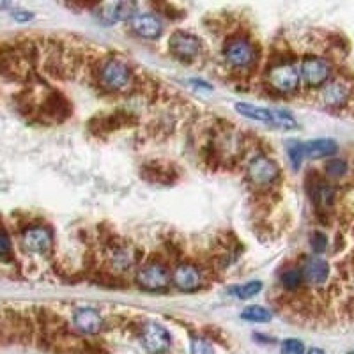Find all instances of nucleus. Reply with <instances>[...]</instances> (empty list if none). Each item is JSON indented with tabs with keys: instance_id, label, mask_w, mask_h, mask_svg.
<instances>
[{
	"instance_id": "a878e982",
	"label": "nucleus",
	"mask_w": 354,
	"mask_h": 354,
	"mask_svg": "<svg viewBox=\"0 0 354 354\" xmlns=\"http://www.w3.org/2000/svg\"><path fill=\"white\" fill-rule=\"evenodd\" d=\"M189 351L192 354H214L213 344L205 337H194L192 344H189Z\"/></svg>"
},
{
	"instance_id": "9b49d317",
	"label": "nucleus",
	"mask_w": 354,
	"mask_h": 354,
	"mask_svg": "<svg viewBox=\"0 0 354 354\" xmlns=\"http://www.w3.org/2000/svg\"><path fill=\"white\" fill-rule=\"evenodd\" d=\"M172 282L183 292H192V290H197L201 287L202 273L197 266L192 264V262H181L174 270Z\"/></svg>"
},
{
	"instance_id": "aec40b11",
	"label": "nucleus",
	"mask_w": 354,
	"mask_h": 354,
	"mask_svg": "<svg viewBox=\"0 0 354 354\" xmlns=\"http://www.w3.org/2000/svg\"><path fill=\"white\" fill-rule=\"evenodd\" d=\"M236 110L248 119L273 124V110L271 109H262V106L250 105V103H236Z\"/></svg>"
},
{
	"instance_id": "dca6fc26",
	"label": "nucleus",
	"mask_w": 354,
	"mask_h": 354,
	"mask_svg": "<svg viewBox=\"0 0 354 354\" xmlns=\"http://www.w3.org/2000/svg\"><path fill=\"white\" fill-rule=\"evenodd\" d=\"M349 94H351V88L346 82H330L328 85H324L321 93V100L324 105L328 106H342L347 100H349Z\"/></svg>"
},
{
	"instance_id": "4468645a",
	"label": "nucleus",
	"mask_w": 354,
	"mask_h": 354,
	"mask_svg": "<svg viewBox=\"0 0 354 354\" xmlns=\"http://www.w3.org/2000/svg\"><path fill=\"white\" fill-rule=\"evenodd\" d=\"M73 324L80 333L97 335L103 330V319L94 308H77L73 314Z\"/></svg>"
},
{
	"instance_id": "39448f33",
	"label": "nucleus",
	"mask_w": 354,
	"mask_h": 354,
	"mask_svg": "<svg viewBox=\"0 0 354 354\" xmlns=\"http://www.w3.org/2000/svg\"><path fill=\"white\" fill-rule=\"evenodd\" d=\"M137 280L138 287L145 290H161V289H167L170 282V273H169V268L167 264L160 261H149L145 262L144 266H140L137 271Z\"/></svg>"
},
{
	"instance_id": "a211bd4d",
	"label": "nucleus",
	"mask_w": 354,
	"mask_h": 354,
	"mask_svg": "<svg viewBox=\"0 0 354 354\" xmlns=\"http://www.w3.org/2000/svg\"><path fill=\"white\" fill-rule=\"evenodd\" d=\"M41 112L46 113L50 119H55V121H64L66 117H69L71 112V106H69L68 100L61 94L53 93L52 96L46 97V101L41 106Z\"/></svg>"
},
{
	"instance_id": "9d476101",
	"label": "nucleus",
	"mask_w": 354,
	"mask_h": 354,
	"mask_svg": "<svg viewBox=\"0 0 354 354\" xmlns=\"http://www.w3.org/2000/svg\"><path fill=\"white\" fill-rule=\"evenodd\" d=\"M138 4L137 2H112V4H101L96 9L97 20L105 25L117 24L121 20H131L137 17Z\"/></svg>"
},
{
	"instance_id": "f3484780",
	"label": "nucleus",
	"mask_w": 354,
	"mask_h": 354,
	"mask_svg": "<svg viewBox=\"0 0 354 354\" xmlns=\"http://www.w3.org/2000/svg\"><path fill=\"white\" fill-rule=\"evenodd\" d=\"M138 255L137 250L129 245H117L110 252V266L115 271H128L129 268L137 264Z\"/></svg>"
},
{
	"instance_id": "5701e85b",
	"label": "nucleus",
	"mask_w": 354,
	"mask_h": 354,
	"mask_svg": "<svg viewBox=\"0 0 354 354\" xmlns=\"http://www.w3.org/2000/svg\"><path fill=\"white\" fill-rule=\"evenodd\" d=\"M241 317L245 319V321H252V322H270L273 315H271L270 310L264 308V306L252 305L248 306V308L243 310Z\"/></svg>"
},
{
	"instance_id": "7c9ffc66",
	"label": "nucleus",
	"mask_w": 354,
	"mask_h": 354,
	"mask_svg": "<svg viewBox=\"0 0 354 354\" xmlns=\"http://www.w3.org/2000/svg\"><path fill=\"white\" fill-rule=\"evenodd\" d=\"M310 246H312V250H314L315 254H322L328 246L326 234L319 232V230L312 234V236H310Z\"/></svg>"
},
{
	"instance_id": "412c9836",
	"label": "nucleus",
	"mask_w": 354,
	"mask_h": 354,
	"mask_svg": "<svg viewBox=\"0 0 354 354\" xmlns=\"http://www.w3.org/2000/svg\"><path fill=\"white\" fill-rule=\"evenodd\" d=\"M310 197H312L314 204L321 205V207H328L335 201V188L328 183L317 181L310 188Z\"/></svg>"
},
{
	"instance_id": "6e6552de",
	"label": "nucleus",
	"mask_w": 354,
	"mask_h": 354,
	"mask_svg": "<svg viewBox=\"0 0 354 354\" xmlns=\"http://www.w3.org/2000/svg\"><path fill=\"white\" fill-rule=\"evenodd\" d=\"M53 245L52 230L44 225H30L21 234V246L37 255H48Z\"/></svg>"
},
{
	"instance_id": "2eb2a0df",
	"label": "nucleus",
	"mask_w": 354,
	"mask_h": 354,
	"mask_svg": "<svg viewBox=\"0 0 354 354\" xmlns=\"http://www.w3.org/2000/svg\"><path fill=\"white\" fill-rule=\"evenodd\" d=\"M303 278L310 286L321 287L322 283H326L328 277H330V264L321 257H310L306 259L305 268H303Z\"/></svg>"
},
{
	"instance_id": "2f4dec72",
	"label": "nucleus",
	"mask_w": 354,
	"mask_h": 354,
	"mask_svg": "<svg viewBox=\"0 0 354 354\" xmlns=\"http://www.w3.org/2000/svg\"><path fill=\"white\" fill-rule=\"evenodd\" d=\"M12 18H15L17 21H28V20H32L34 15L32 12H27V11H18L12 15Z\"/></svg>"
},
{
	"instance_id": "cd10ccee",
	"label": "nucleus",
	"mask_w": 354,
	"mask_h": 354,
	"mask_svg": "<svg viewBox=\"0 0 354 354\" xmlns=\"http://www.w3.org/2000/svg\"><path fill=\"white\" fill-rule=\"evenodd\" d=\"M287 151H289V158H290V163H292L294 169H299L301 167V161H303V144L301 142H290L289 147H287Z\"/></svg>"
},
{
	"instance_id": "bb28decb",
	"label": "nucleus",
	"mask_w": 354,
	"mask_h": 354,
	"mask_svg": "<svg viewBox=\"0 0 354 354\" xmlns=\"http://www.w3.org/2000/svg\"><path fill=\"white\" fill-rule=\"evenodd\" d=\"M324 170H326L328 176L335 177V179H337V177L346 176L347 163L344 160H340V158H333V160H330L326 165H324Z\"/></svg>"
},
{
	"instance_id": "f257e3e1",
	"label": "nucleus",
	"mask_w": 354,
	"mask_h": 354,
	"mask_svg": "<svg viewBox=\"0 0 354 354\" xmlns=\"http://www.w3.org/2000/svg\"><path fill=\"white\" fill-rule=\"evenodd\" d=\"M133 73L128 64L117 59H109L97 69V84L109 93H121L131 85Z\"/></svg>"
},
{
	"instance_id": "c756f323",
	"label": "nucleus",
	"mask_w": 354,
	"mask_h": 354,
	"mask_svg": "<svg viewBox=\"0 0 354 354\" xmlns=\"http://www.w3.org/2000/svg\"><path fill=\"white\" fill-rule=\"evenodd\" d=\"M280 351H282V354H305V346L298 338H287L282 342Z\"/></svg>"
},
{
	"instance_id": "473e14b6",
	"label": "nucleus",
	"mask_w": 354,
	"mask_h": 354,
	"mask_svg": "<svg viewBox=\"0 0 354 354\" xmlns=\"http://www.w3.org/2000/svg\"><path fill=\"white\" fill-rule=\"evenodd\" d=\"M306 354H324V351L319 349V347H312V349H308V353Z\"/></svg>"
},
{
	"instance_id": "72a5a7b5",
	"label": "nucleus",
	"mask_w": 354,
	"mask_h": 354,
	"mask_svg": "<svg viewBox=\"0 0 354 354\" xmlns=\"http://www.w3.org/2000/svg\"><path fill=\"white\" fill-rule=\"evenodd\" d=\"M349 354H354V351H351V353Z\"/></svg>"
},
{
	"instance_id": "b1692460",
	"label": "nucleus",
	"mask_w": 354,
	"mask_h": 354,
	"mask_svg": "<svg viewBox=\"0 0 354 354\" xmlns=\"http://www.w3.org/2000/svg\"><path fill=\"white\" fill-rule=\"evenodd\" d=\"M280 280H282V286L287 290H298L305 278H303V271L299 268H290V270L283 271Z\"/></svg>"
},
{
	"instance_id": "1a4fd4ad",
	"label": "nucleus",
	"mask_w": 354,
	"mask_h": 354,
	"mask_svg": "<svg viewBox=\"0 0 354 354\" xmlns=\"http://www.w3.org/2000/svg\"><path fill=\"white\" fill-rule=\"evenodd\" d=\"M331 75V64L322 57H305L299 68V77L308 87H321Z\"/></svg>"
},
{
	"instance_id": "ddd939ff",
	"label": "nucleus",
	"mask_w": 354,
	"mask_h": 354,
	"mask_svg": "<svg viewBox=\"0 0 354 354\" xmlns=\"http://www.w3.org/2000/svg\"><path fill=\"white\" fill-rule=\"evenodd\" d=\"M133 122V115L128 112H113L110 115H101L93 119V121L88 122L91 126V131L97 133H112L117 131V129L124 128V126H129Z\"/></svg>"
},
{
	"instance_id": "20e7f679",
	"label": "nucleus",
	"mask_w": 354,
	"mask_h": 354,
	"mask_svg": "<svg viewBox=\"0 0 354 354\" xmlns=\"http://www.w3.org/2000/svg\"><path fill=\"white\" fill-rule=\"evenodd\" d=\"M140 344L149 354H167L172 347V337L169 330L154 321L144 322L138 330Z\"/></svg>"
},
{
	"instance_id": "6ab92c4d",
	"label": "nucleus",
	"mask_w": 354,
	"mask_h": 354,
	"mask_svg": "<svg viewBox=\"0 0 354 354\" xmlns=\"http://www.w3.org/2000/svg\"><path fill=\"white\" fill-rule=\"evenodd\" d=\"M338 151L337 142L331 138H317V140H310L303 144V156L305 158H326L333 156Z\"/></svg>"
},
{
	"instance_id": "0eeeda50",
	"label": "nucleus",
	"mask_w": 354,
	"mask_h": 354,
	"mask_svg": "<svg viewBox=\"0 0 354 354\" xmlns=\"http://www.w3.org/2000/svg\"><path fill=\"white\" fill-rule=\"evenodd\" d=\"M169 48L179 61L192 62L201 53L202 43L195 34L186 32V30H176L169 39Z\"/></svg>"
},
{
	"instance_id": "4be33fe9",
	"label": "nucleus",
	"mask_w": 354,
	"mask_h": 354,
	"mask_svg": "<svg viewBox=\"0 0 354 354\" xmlns=\"http://www.w3.org/2000/svg\"><path fill=\"white\" fill-rule=\"evenodd\" d=\"M142 177L145 181L160 183V185L174 181L172 170L167 169L165 165H158V163H149V165L142 167Z\"/></svg>"
},
{
	"instance_id": "7ed1b4c3",
	"label": "nucleus",
	"mask_w": 354,
	"mask_h": 354,
	"mask_svg": "<svg viewBox=\"0 0 354 354\" xmlns=\"http://www.w3.org/2000/svg\"><path fill=\"white\" fill-rule=\"evenodd\" d=\"M280 174H282L280 165L266 154H259L254 160H250L248 167H246V177H248L250 185L261 189L273 186L280 179Z\"/></svg>"
},
{
	"instance_id": "f03ea898",
	"label": "nucleus",
	"mask_w": 354,
	"mask_h": 354,
	"mask_svg": "<svg viewBox=\"0 0 354 354\" xmlns=\"http://www.w3.org/2000/svg\"><path fill=\"white\" fill-rule=\"evenodd\" d=\"M223 57L227 64L234 69H250L254 68L259 59L257 48L246 37H232L223 46Z\"/></svg>"
},
{
	"instance_id": "423d86ee",
	"label": "nucleus",
	"mask_w": 354,
	"mask_h": 354,
	"mask_svg": "<svg viewBox=\"0 0 354 354\" xmlns=\"http://www.w3.org/2000/svg\"><path fill=\"white\" fill-rule=\"evenodd\" d=\"M299 69L289 62H282V64H274L273 68L268 71V85L278 93H292L299 85Z\"/></svg>"
},
{
	"instance_id": "393cba45",
	"label": "nucleus",
	"mask_w": 354,
	"mask_h": 354,
	"mask_svg": "<svg viewBox=\"0 0 354 354\" xmlns=\"http://www.w3.org/2000/svg\"><path fill=\"white\" fill-rule=\"evenodd\" d=\"M261 290H262V283L255 280V282H248V283H243V286L234 287V289H230V292L236 294L239 299H248L257 296Z\"/></svg>"
},
{
	"instance_id": "f8f14e48",
	"label": "nucleus",
	"mask_w": 354,
	"mask_h": 354,
	"mask_svg": "<svg viewBox=\"0 0 354 354\" xmlns=\"http://www.w3.org/2000/svg\"><path fill=\"white\" fill-rule=\"evenodd\" d=\"M131 28L133 32L144 39H156L163 32V24L153 12H142L131 18Z\"/></svg>"
},
{
	"instance_id": "c85d7f7f",
	"label": "nucleus",
	"mask_w": 354,
	"mask_h": 354,
	"mask_svg": "<svg viewBox=\"0 0 354 354\" xmlns=\"http://www.w3.org/2000/svg\"><path fill=\"white\" fill-rule=\"evenodd\" d=\"M12 255V243L9 238L8 230L0 225V259H11Z\"/></svg>"
}]
</instances>
